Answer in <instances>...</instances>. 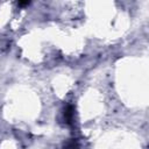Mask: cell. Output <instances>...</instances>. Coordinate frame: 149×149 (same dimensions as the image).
Wrapping results in <instances>:
<instances>
[{"instance_id": "1", "label": "cell", "mask_w": 149, "mask_h": 149, "mask_svg": "<svg viewBox=\"0 0 149 149\" xmlns=\"http://www.w3.org/2000/svg\"><path fill=\"white\" fill-rule=\"evenodd\" d=\"M72 115H73L72 107L69 106V107L66 108V112H64V116L66 118V122H68V123H71V121H72Z\"/></svg>"}, {"instance_id": "2", "label": "cell", "mask_w": 149, "mask_h": 149, "mask_svg": "<svg viewBox=\"0 0 149 149\" xmlns=\"http://www.w3.org/2000/svg\"><path fill=\"white\" fill-rule=\"evenodd\" d=\"M29 3H30V1H19L17 2L19 6H28Z\"/></svg>"}]
</instances>
